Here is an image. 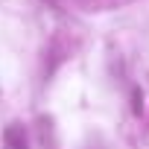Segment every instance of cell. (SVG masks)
<instances>
[{"instance_id":"obj_1","label":"cell","mask_w":149,"mask_h":149,"mask_svg":"<svg viewBox=\"0 0 149 149\" xmlns=\"http://www.w3.org/2000/svg\"><path fill=\"white\" fill-rule=\"evenodd\" d=\"M3 140H6V146H9V149H29V140H26V132H24V126H21V123L6 126Z\"/></svg>"}]
</instances>
